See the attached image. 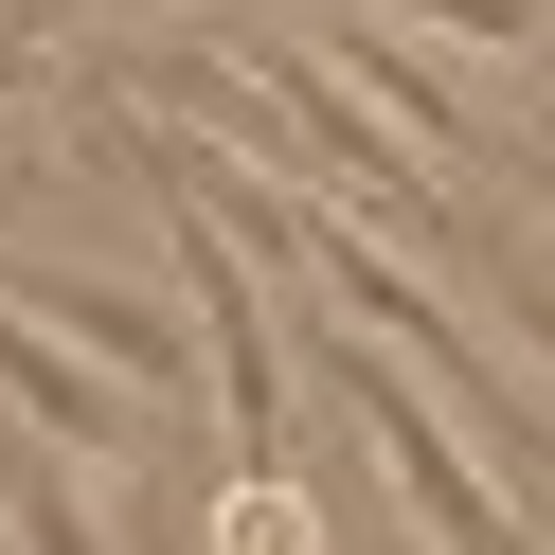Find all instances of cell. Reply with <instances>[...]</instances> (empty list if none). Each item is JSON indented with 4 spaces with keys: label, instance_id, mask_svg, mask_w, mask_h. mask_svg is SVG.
Returning a JSON list of instances; mask_svg holds the SVG:
<instances>
[{
    "label": "cell",
    "instance_id": "8",
    "mask_svg": "<svg viewBox=\"0 0 555 555\" xmlns=\"http://www.w3.org/2000/svg\"><path fill=\"white\" fill-rule=\"evenodd\" d=\"M0 555H18V502H0Z\"/></svg>",
    "mask_w": 555,
    "mask_h": 555
},
{
    "label": "cell",
    "instance_id": "6",
    "mask_svg": "<svg viewBox=\"0 0 555 555\" xmlns=\"http://www.w3.org/2000/svg\"><path fill=\"white\" fill-rule=\"evenodd\" d=\"M37 73H54V18L18 0V18H0V90H37Z\"/></svg>",
    "mask_w": 555,
    "mask_h": 555
},
{
    "label": "cell",
    "instance_id": "7",
    "mask_svg": "<svg viewBox=\"0 0 555 555\" xmlns=\"http://www.w3.org/2000/svg\"><path fill=\"white\" fill-rule=\"evenodd\" d=\"M37 197H54V162H37V144H0V216H37Z\"/></svg>",
    "mask_w": 555,
    "mask_h": 555
},
{
    "label": "cell",
    "instance_id": "3",
    "mask_svg": "<svg viewBox=\"0 0 555 555\" xmlns=\"http://www.w3.org/2000/svg\"><path fill=\"white\" fill-rule=\"evenodd\" d=\"M18 305L37 323H73L108 376H144V395H180V376H216V340H197V305H144V287H108V269H18Z\"/></svg>",
    "mask_w": 555,
    "mask_h": 555
},
{
    "label": "cell",
    "instance_id": "5",
    "mask_svg": "<svg viewBox=\"0 0 555 555\" xmlns=\"http://www.w3.org/2000/svg\"><path fill=\"white\" fill-rule=\"evenodd\" d=\"M216 555H323L305 483H287V466H233V502H216Z\"/></svg>",
    "mask_w": 555,
    "mask_h": 555
},
{
    "label": "cell",
    "instance_id": "1",
    "mask_svg": "<svg viewBox=\"0 0 555 555\" xmlns=\"http://www.w3.org/2000/svg\"><path fill=\"white\" fill-rule=\"evenodd\" d=\"M323 376H340V412L376 430V466H395V502L430 519V555H519V502H502V466L466 448V412H448V376H395V340H323Z\"/></svg>",
    "mask_w": 555,
    "mask_h": 555
},
{
    "label": "cell",
    "instance_id": "2",
    "mask_svg": "<svg viewBox=\"0 0 555 555\" xmlns=\"http://www.w3.org/2000/svg\"><path fill=\"white\" fill-rule=\"evenodd\" d=\"M0 395L37 412L54 448H144V412H162L144 376H108V359H90L73 323H37V305H0Z\"/></svg>",
    "mask_w": 555,
    "mask_h": 555
},
{
    "label": "cell",
    "instance_id": "4",
    "mask_svg": "<svg viewBox=\"0 0 555 555\" xmlns=\"http://www.w3.org/2000/svg\"><path fill=\"white\" fill-rule=\"evenodd\" d=\"M323 54H340V73H359V90H376V108H395V126H412V144H483V126H466V108H448V90H430V73H412V37H376V18H340V37H323Z\"/></svg>",
    "mask_w": 555,
    "mask_h": 555
}]
</instances>
